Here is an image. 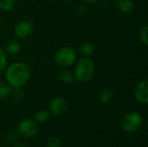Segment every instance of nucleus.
Instances as JSON below:
<instances>
[{
  "label": "nucleus",
  "mask_w": 148,
  "mask_h": 147,
  "mask_svg": "<svg viewBox=\"0 0 148 147\" xmlns=\"http://www.w3.org/2000/svg\"><path fill=\"white\" fill-rule=\"evenodd\" d=\"M114 92L111 88H105L101 89L99 93V100L103 105L110 104L114 100Z\"/></svg>",
  "instance_id": "nucleus-10"
},
{
  "label": "nucleus",
  "mask_w": 148,
  "mask_h": 147,
  "mask_svg": "<svg viewBox=\"0 0 148 147\" xmlns=\"http://www.w3.org/2000/svg\"><path fill=\"white\" fill-rule=\"evenodd\" d=\"M68 109L67 101L61 96L54 98L49 105V112L53 116H61Z\"/></svg>",
  "instance_id": "nucleus-7"
},
{
  "label": "nucleus",
  "mask_w": 148,
  "mask_h": 147,
  "mask_svg": "<svg viewBox=\"0 0 148 147\" xmlns=\"http://www.w3.org/2000/svg\"><path fill=\"white\" fill-rule=\"evenodd\" d=\"M147 31L148 26L147 24L141 26V27L140 28V30H139V36H140V39L141 42H142L145 46H148Z\"/></svg>",
  "instance_id": "nucleus-17"
},
{
  "label": "nucleus",
  "mask_w": 148,
  "mask_h": 147,
  "mask_svg": "<svg viewBox=\"0 0 148 147\" xmlns=\"http://www.w3.org/2000/svg\"><path fill=\"white\" fill-rule=\"evenodd\" d=\"M6 50L9 54H11V55L18 54L21 50V45L16 41H14V40L10 41L6 44Z\"/></svg>",
  "instance_id": "nucleus-15"
},
{
  "label": "nucleus",
  "mask_w": 148,
  "mask_h": 147,
  "mask_svg": "<svg viewBox=\"0 0 148 147\" xmlns=\"http://www.w3.org/2000/svg\"><path fill=\"white\" fill-rule=\"evenodd\" d=\"M6 65H7V55L4 50H3L2 48H0V73L5 69Z\"/></svg>",
  "instance_id": "nucleus-20"
},
{
  "label": "nucleus",
  "mask_w": 148,
  "mask_h": 147,
  "mask_svg": "<svg viewBox=\"0 0 148 147\" xmlns=\"http://www.w3.org/2000/svg\"><path fill=\"white\" fill-rule=\"evenodd\" d=\"M38 126L37 124L31 120L26 119L23 120L17 125V133L18 135L26 138L33 139L38 134Z\"/></svg>",
  "instance_id": "nucleus-5"
},
{
  "label": "nucleus",
  "mask_w": 148,
  "mask_h": 147,
  "mask_svg": "<svg viewBox=\"0 0 148 147\" xmlns=\"http://www.w3.org/2000/svg\"><path fill=\"white\" fill-rule=\"evenodd\" d=\"M50 117V113L47 110H40L37 111L34 115V121L38 124H45Z\"/></svg>",
  "instance_id": "nucleus-12"
},
{
  "label": "nucleus",
  "mask_w": 148,
  "mask_h": 147,
  "mask_svg": "<svg viewBox=\"0 0 148 147\" xmlns=\"http://www.w3.org/2000/svg\"><path fill=\"white\" fill-rule=\"evenodd\" d=\"M11 94H12L13 100L16 102H21V101H23L24 100L25 94L22 90V88H14V91H13V93L11 92Z\"/></svg>",
  "instance_id": "nucleus-18"
},
{
  "label": "nucleus",
  "mask_w": 148,
  "mask_h": 147,
  "mask_svg": "<svg viewBox=\"0 0 148 147\" xmlns=\"http://www.w3.org/2000/svg\"><path fill=\"white\" fill-rule=\"evenodd\" d=\"M76 53L71 47H62L55 55L56 63L62 68H69L75 63Z\"/></svg>",
  "instance_id": "nucleus-4"
},
{
  "label": "nucleus",
  "mask_w": 148,
  "mask_h": 147,
  "mask_svg": "<svg viewBox=\"0 0 148 147\" xmlns=\"http://www.w3.org/2000/svg\"><path fill=\"white\" fill-rule=\"evenodd\" d=\"M30 68L28 64L17 62L10 64L5 70V80L13 88L24 87L30 78Z\"/></svg>",
  "instance_id": "nucleus-1"
},
{
  "label": "nucleus",
  "mask_w": 148,
  "mask_h": 147,
  "mask_svg": "<svg viewBox=\"0 0 148 147\" xmlns=\"http://www.w3.org/2000/svg\"><path fill=\"white\" fill-rule=\"evenodd\" d=\"M86 3H96L97 2H99L100 0H83Z\"/></svg>",
  "instance_id": "nucleus-22"
},
{
  "label": "nucleus",
  "mask_w": 148,
  "mask_h": 147,
  "mask_svg": "<svg viewBox=\"0 0 148 147\" xmlns=\"http://www.w3.org/2000/svg\"><path fill=\"white\" fill-rule=\"evenodd\" d=\"M16 5V0H0V10L5 12L11 11Z\"/></svg>",
  "instance_id": "nucleus-16"
},
{
  "label": "nucleus",
  "mask_w": 148,
  "mask_h": 147,
  "mask_svg": "<svg viewBox=\"0 0 148 147\" xmlns=\"http://www.w3.org/2000/svg\"><path fill=\"white\" fill-rule=\"evenodd\" d=\"M79 50L80 53L84 55V56H88L90 55H92L95 50V45L91 42H83L80 47H79Z\"/></svg>",
  "instance_id": "nucleus-13"
},
{
  "label": "nucleus",
  "mask_w": 148,
  "mask_h": 147,
  "mask_svg": "<svg viewBox=\"0 0 148 147\" xmlns=\"http://www.w3.org/2000/svg\"><path fill=\"white\" fill-rule=\"evenodd\" d=\"M18 139V133H10L7 136V140L10 143H16Z\"/></svg>",
  "instance_id": "nucleus-21"
},
{
  "label": "nucleus",
  "mask_w": 148,
  "mask_h": 147,
  "mask_svg": "<svg viewBox=\"0 0 148 147\" xmlns=\"http://www.w3.org/2000/svg\"><path fill=\"white\" fill-rule=\"evenodd\" d=\"M134 95L135 100L142 104L147 105L148 103V81L147 80H142L137 83L134 90Z\"/></svg>",
  "instance_id": "nucleus-8"
},
{
  "label": "nucleus",
  "mask_w": 148,
  "mask_h": 147,
  "mask_svg": "<svg viewBox=\"0 0 148 147\" xmlns=\"http://www.w3.org/2000/svg\"><path fill=\"white\" fill-rule=\"evenodd\" d=\"M11 87L6 81H0V99H5L11 94Z\"/></svg>",
  "instance_id": "nucleus-14"
},
{
  "label": "nucleus",
  "mask_w": 148,
  "mask_h": 147,
  "mask_svg": "<svg viewBox=\"0 0 148 147\" xmlns=\"http://www.w3.org/2000/svg\"><path fill=\"white\" fill-rule=\"evenodd\" d=\"M144 124L143 117L140 113L131 112L127 113L121 120L122 129L129 133H134L140 131Z\"/></svg>",
  "instance_id": "nucleus-3"
},
{
  "label": "nucleus",
  "mask_w": 148,
  "mask_h": 147,
  "mask_svg": "<svg viewBox=\"0 0 148 147\" xmlns=\"http://www.w3.org/2000/svg\"><path fill=\"white\" fill-rule=\"evenodd\" d=\"M95 72V66L92 59L88 56L81 58L75 65L74 76L75 79L82 81L86 82L90 81Z\"/></svg>",
  "instance_id": "nucleus-2"
},
{
  "label": "nucleus",
  "mask_w": 148,
  "mask_h": 147,
  "mask_svg": "<svg viewBox=\"0 0 148 147\" xmlns=\"http://www.w3.org/2000/svg\"><path fill=\"white\" fill-rule=\"evenodd\" d=\"M16 147H27L25 145H23V144H19V145H16Z\"/></svg>",
  "instance_id": "nucleus-23"
},
{
  "label": "nucleus",
  "mask_w": 148,
  "mask_h": 147,
  "mask_svg": "<svg viewBox=\"0 0 148 147\" xmlns=\"http://www.w3.org/2000/svg\"><path fill=\"white\" fill-rule=\"evenodd\" d=\"M62 141L61 139L53 135V136H50L48 140H47V144H46V147H62Z\"/></svg>",
  "instance_id": "nucleus-19"
},
{
  "label": "nucleus",
  "mask_w": 148,
  "mask_h": 147,
  "mask_svg": "<svg viewBox=\"0 0 148 147\" xmlns=\"http://www.w3.org/2000/svg\"><path fill=\"white\" fill-rule=\"evenodd\" d=\"M34 30V25L29 20H22L18 22L13 29L14 35L18 39H26L31 36Z\"/></svg>",
  "instance_id": "nucleus-6"
},
{
  "label": "nucleus",
  "mask_w": 148,
  "mask_h": 147,
  "mask_svg": "<svg viewBox=\"0 0 148 147\" xmlns=\"http://www.w3.org/2000/svg\"><path fill=\"white\" fill-rule=\"evenodd\" d=\"M115 8L122 14H129L134 10V3L133 0H117Z\"/></svg>",
  "instance_id": "nucleus-9"
},
{
  "label": "nucleus",
  "mask_w": 148,
  "mask_h": 147,
  "mask_svg": "<svg viewBox=\"0 0 148 147\" xmlns=\"http://www.w3.org/2000/svg\"><path fill=\"white\" fill-rule=\"evenodd\" d=\"M62 1H64V2H67V1H69V0H62Z\"/></svg>",
  "instance_id": "nucleus-24"
},
{
  "label": "nucleus",
  "mask_w": 148,
  "mask_h": 147,
  "mask_svg": "<svg viewBox=\"0 0 148 147\" xmlns=\"http://www.w3.org/2000/svg\"><path fill=\"white\" fill-rule=\"evenodd\" d=\"M57 78L59 79V81H61L62 82L65 84H72L75 81L74 74H72L70 71L67 69L60 70L57 74Z\"/></svg>",
  "instance_id": "nucleus-11"
}]
</instances>
